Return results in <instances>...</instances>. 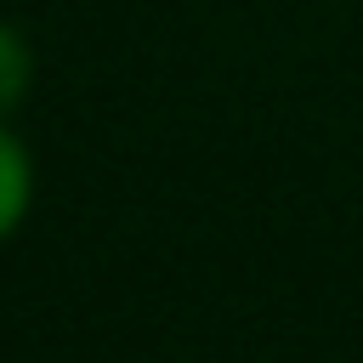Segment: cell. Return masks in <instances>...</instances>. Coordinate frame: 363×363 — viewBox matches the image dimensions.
<instances>
[{
	"mask_svg": "<svg viewBox=\"0 0 363 363\" xmlns=\"http://www.w3.org/2000/svg\"><path fill=\"white\" fill-rule=\"evenodd\" d=\"M23 204H28V159H23V147L0 130V238L17 227Z\"/></svg>",
	"mask_w": 363,
	"mask_h": 363,
	"instance_id": "cell-1",
	"label": "cell"
},
{
	"mask_svg": "<svg viewBox=\"0 0 363 363\" xmlns=\"http://www.w3.org/2000/svg\"><path fill=\"white\" fill-rule=\"evenodd\" d=\"M23 85H28V45L17 28L0 23V113L23 102Z\"/></svg>",
	"mask_w": 363,
	"mask_h": 363,
	"instance_id": "cell-2",
	"label": "cell"
}]
</instances>
